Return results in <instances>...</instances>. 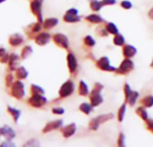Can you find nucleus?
<instances>
[{
  "mask_svg": "<svg viewBox=\"0 0 153 147\" xmlns=\"http://www.w3.org/2000/svg\"><path fill=\"white\" fill-rule=\"evenodd\" d=\"M10 94L12 97L17 99V100H22L24 98L26 92H25V85L22 82V80H16L13 83V84L10 87Z\"/></svg>",
  "mask_w": 153,
  "mask_h": 147,
  "instance_id": "obj_1",
  "label": "nucleus"
},
{
  "mask_svg": "<svg viewBox=\"0 0 153 147\" xmlns=\"http://www.w3.org/2000/svg\"><path fill=\"white\" fill-rule=\"evenodd\" d=\"M103 89V85L100 84V83H96L94 84V88L91 91V93H90V101H91V104L93 107H97L99 105H100L103 101V98L101 96V91Z\"/></svg>",
  "mask_w": 153,
  "mask_h": 147,
  "instance_id": "obj_2",
  "label": "nucleus"
},
{
  "mask_svg": "<svg viewBox=\"0 0 153 147\" xmlns=\"http://www.w3.org/2000/svg\"><path fill=\"white\" fill-rule=\"evenodd\" d=\"M27 102L30 107L39 109L48 103V99L44 96V94H31Z\"/></svg>",
  "mask_w": 153,
  "mask_h": 147,
  "instance_id": "obj_3",
  "label": "nucleus"
},
{
  "mask_svg": "<svg viewBox=\"0 0 153 147\" xmlns=\"http://www.w3.org/2000/svg\"><path fill=\"white\" fill-rule=\"evenodd\" d=\"M114 118V115L112 113H108V114H104V115H100L95 119H92L90 123H89V128L91 130H97L99 128V127L100 126V124L107 122L109 119H112Z\"/></svg>",
  "mask_w": 153,
  "mask_h": 147,
  "instance_id": "obj_4",
  "label": "nucleus"
},
{
  "mask_svg": "<svg viewBox=\"0 0 153 147\" xmlns=\"http://www.w3.org/2000/svg\"><path fill=\"white\" fill-rule=\"evenodd\" d=\"M74 88H75L74 83L72 80H67L62 84V86L59 89V92H58L59 97L60 98L69 97L74 92Z\"/></svg>",
  "mask_w": 153,
  "mask_h": 147,
  "instance_id": "obj_5",
  "label": "nucleus"
},
{
  "mask_svg": "<svg viewBox=\"0 0 153 147\" xmlns=\"http://www.w3.org/2000/svg\"><path fill=\"white\" fill-rule=\"evenodd\" d=\"M42 28H43V27H42V23L37 21L36 22H32V23L29 24V25L25 28L24 31H25L27 37H28L30 40H32V39L35 38V36H36L39 32L41 31V29H42Z\"/></svg>",
  "mask_w": 153,
  "mask_h": 147,
  "instance_id": "obj_6",
  "label": "nucleus"
},
{
  "mask_svg": "<svg viewBox=\"0 0 153 147\" xmlns=\"http://www.w3.org/2000/svg\"><path fill=\"white\" fill-rule=\"evenodd\" d=\"M30 11L31 13L37 17V21L39 22H43V13H42V3L36 1V0H31L30 4Z\"/></svg>",
  "mask_w": 153,
  "mask_h": 147,
  "instance_id": "obj_7",
  "label": "nucleus"
},
{
  "mask_svg": "<svg viewBox=\"0 0 153 147\" xmlns=\"http://www.w3.org/2000/svg\"><path fill=\"white\" fill-rule=\"evenodd\" d=\"M134 67V62L129 58V57H126L123 62L121 63V65L119 66V67L117 69H116V73L119 74V75H126L128 73H130Z\"/></svg>",
  "mask_w": 153,
  "mask_h": 147,
  "instance_id": "obj_8",
  "label": "nucleus"
},
{
  "mask_svg": "<svg viewBox=\"0 0 153 147\" xmlns=\"http://www.w3.org/2000/svg\"><path fill=\"white\" fill-rule=\"evenodd\" d=\"M52 39L56 46L65 49H67L69 48V40L66 35L63 33H56L53 35Z\"/></svg>",
  "mask_w": 153,
  "mask_h": 147,
  "instance_id": "obj_9",
  "label": "nucleus"
},
{
  "mask_svg": "<svg viewBox=\"0 0 153 147\" xmlns=\"http://www.w3.org/2000/svg\"><path fill=\"white\" fill-rule=\"evenodd\" d=\"M96 66L99 69L108 72H115L116 68L110 65V61L108 57H102L96 61Z\"/></svg>",
  "mask_w": 153,
  "mask_h": 147,
  "instance_id": "obj_10",
  "label": "nucleus"
},
{
  "mask_svg": "<svg viewBox=\"0 0 153 147\" xmlns=\"http://www.w3.org/2000/svg\"><path fill=\"white\" fill-rule=\"evenodd\" d=\"M63 19H64V21L65 22H71V23L80 22V20H81L80 16L78 15V10L75 9V8H70V9H68L65 12Z\"/></svg>",
  "mask_w": 153,
  "mask_h": 147,
  "instance_id": "obj_11",
  "label": "nucleus"
},
{
  "mask_svg": "<svg viewBox=\"0 0 153 147\" xmlns=\"http://www.w3.org/2000/svg\"><path fill=\"white\" fill-rule=\"evenodd\" d=\"M63 120L62 119H56V120H53V121H50V122H48L44 128L42 129V132L44 134L46 133H49L51 131H54V130H56V129H59L63 127Z\"/></svg>",
  "mask_w": 153,
  "mask_h": 147,
  "instance_id": "obj_12",
  "label": "nucleus"
},
{
  "mask_svg": "<svg viewBox=\"0 0 153 147\" xmlns=\"http://www.w3.org/2000/svg\"><path fill=\"white\" fill-rule=\"evenodd\" d=\"M34 40H35V43L37 45H39V46H45V45H47L50 41L51 35L48 32H45V31L42 32V31H40V32H39L35 36Z\"/></svg>",
  "mask_w": 153,
  "mask_h": 147,
  "instance_id": "obj_13",
  "label": "nucleus"
},
{
  "mask_svg": "<svg viewBox=\"0 0 153 147\" xmlns=\"http://www.w3.org/2000/svg\"><path fill=\"white\" fill-rule=\"evenodd\" d=\"M21 57L16 54V53H12L10 54V57H9V59H8V67H9V70L11 72H13L15 71V69L20 66V61H21Z\"/></svg>",
  "mask_w": 153,
  "mask_h": 147,
  "instance_id": "obj_14",
  "label": "nucleus"
},
{
  "mask_svg": "<svg viewBox=\"0 0 153 147\" xmlns=\"http://www.w3.org/2000/svg\"><path fill=\"white\" fill-rule=\"evenodd\" d=\"M24 42V37L21 33H13L9 36L8 38V43L12 47H19Z\"/></svg>",
  "mask_w": 153,
  "mask_h": 147,
  "instance_id": "obj_15",
  "label": "nucleus"
},
{
  "mask_svg": "<svg viewBox=\"0 0 153 147\" xmlns=\"http://www.w3.org/2000/svg\"><path fill=\"white\" fill-rule=\"evenodd\" d=\"M0 132H1V136L4 137V139L6 140H13L16 137L15 131L8 125H4L2 128H0Z\"/></svg>",
  "mask_w": 153,
  "mask_h": 147,
  "instance_id": "obj_16",
  "label": "nucleus"
},
{
  "mask_svg": "<svg viewBox=\"0 0 153 147\" xmlns=\"http://www.w3.org/2000/svg\"><path fill=\"white\" fill-rule=\"evenodd\" d=\"M66 59H67V66H68L69 72H70L71 74H74V73L76 71L77 66H78L77 59H76L75 56H74L72 52H69V53L67 54Z\"/></svg>",
  "mask_w": 153,
  "mask_h": 147,
  "instance_id": "obj_17",
  "label": "nucleus"
},
{
  "mask_svg": "<svg viewBox=\"0 0 153 147\" xmlns=\"http://www.w3.org/2000/svg\"><path fill=\"white\" fill-rule=\"evenodd\" d=\"M75 131H76V125L74 123H71V124H68L67 126H65V127L61 128L62 135L65 138H69L72 136H74Z\"/></svg>",
  "mask_w": 153,
  "mask_h": 147,
  "instance_id": "obj_18",
  "label": "nucleus"
},
{
  "mask_svg": "<svg viewBox=\"0 0 153 147\" xmlns=\"http://www.w3.org/2000/svg\"><path fill=\"white\" fill-rule=\"evenodd\" d=\"M14 74H15V77L19 80H24L28 77L29 75V72L27 71V69L22 66H19L15 71H14Z\"/></svg>",
  "mask_w": 153,
  "mask_h": 147,
  "instance_id": "obj_19",
  "label": "nucleus"
},
{
  "mask_svg": "<svg viewBox=\"0 0 153 147\" xmlns=\"http://www.w3.org/2000/svg\"><path fill=\"white\" fill-rule=\"evenodd\" d=\"M6 110H7L8 113L12 116L13 122L15 124H17L18 121H19V119H20L21 114H22L21 110H18V109H16V108H14V107H12V106H7V109Z\"/></svg>",
  "mask_w": 153,
  "mask_h": 147,
  "instance_id": "obj_20",
  "label": "nucleus"
},
{
  "mask_svg": "<svg viewBox=\"0 0 153 147\" xmlns=\"http://www.w3.org/2000/svg\"><path fill=\"white\" fill-rule=\"evenodd\" d=\"M136 52H137V49L134 46H132V45L127 44V45H124L123 46V54H124V56L126 57L131 58V57H133L136 54Z\"/></svg>",
  "mask_w": 153,
  "mask_h": 147,
  "instance_id": "obj_21",
  "label": "nucleus"
},
{
  "mask_svg": "<svg viewBox=\"0 0 153 147\" xmlns=\"http://www.w3.org/2000/svg\"><path fill=\"white\" fill-rule=\"evenodd\" d=\"M57 23H58V19L57 18L51 17V18H48L45 21H43L42 27L45 30H50V29L54 28L55 26H56Z\"/></svg>",
  "mask_w": 153,
  "mask_h": 147,
  "instance_id": "obj_22",
  "label": "nucleus"
},
{
  "mask_svg": "<svg viewBox=\"0 0 153 147\" xmlns=\"http://www.w3.org/2000/svg\"><path fill=\"white\" fill-rule=\"evenodd\" d=\"M32 53H33V48L30 45H26L22 48L20 57L22 60H24V59H27L29 57H30Z\"/></svg>",
  "mask_w": 153,
  "mask_h": 147,
  "instance_id": "obj_23",
  "label": "nucleus"
},
{
  "mask_svg": "<svg viewBox=\"0 0 153 147\" xmlns=\"http://www.w3.org/2000/svg\"><path fill=\"white\" fill-rule=\"evenodd\" d=\"M139 97V93L138 92H135V91H131L130 94L128 95V97L126 99V101L130 105V106H134L136 102V100L138 99Z\"/></svg>",
  "mask_w": 153,
  "mask_h": 147,
  "instance_id": "obj_24",
  "label": "nucleus"
},
{
  "mask_svg": "<svg viewBox=\"0 0 153 147\" xmlns=\"http://www.w3.org/2000/svg\"><path fill=\"white\" fill-rule=\"evenodd\" d=\"M85 19H86L88 22H91V23H100V22H104V19H103L100 15L96 14V13H94V14H90V15H88Z\"/></svg>",
  "mask_w": 153,
  "mask_h": 147,
  "instance_id": "obj_25",
  "label": "nucleus"
},
{
  "mask_svg": "<svg viewBox=\"0 0 153 147\" xmlns=\"http://www.w3.org/2000/svg\"><path fill=\"white\" fill-rule=\"evenodd\" d=\"M78 93H79V94L82 95V96H87V95L89 94L88 85L84 83V81H80V83H79Z\"/></svg>",
  "mask_w": 153,
  "mask_h": 147,
  "instance_id": "obj_26",
  "label": "nucleus"
},
{
  "mask_svg": "<svg viewBox=\"0 0 153 147\" xmlns=\"http://www.w3.org/2000/svg\"><path fill=\"white\" fill-rule=\"evenodd\" d=\"M142 105L145 108H151L153 106V96L152 95H148L143 98L140 101Z\"/></svg>",
  "mask_w": 153,
  "mask_h": 147,
  "instance_id": "obj_27",
  "label": "nucleus"
},
{
  "mask_svg": "<svg viewBox=\"0 0 153 147\" xmlns=\"http://www.w3.org/2000/svg\"><path fill=\"white\" fill-rule=\"evenodd\" d=\"M92 108H93V106H92L91 103L83 102V103H82V104L80 105L79 110H80L82 112H83L84 114L89 115V114L92 111Z\"/></svg>",
  "mask_w": 153,
  "mask_h": 147,
  "instance_id": "obj_28",
  "label": "nucleus"
},
{
  "mask_svg": "<svg viewBox=\"0 0 153 147\" xmlns=\"http://www.w3.org/2000/svg\"><path fill=\"white\" fill-rule=\"evenodd\" d=\"M30 93L31 94H44L45 95V90L40 87L38 84H32L30 85Z\"/></svg>",
  "mask_w": 153,
  "mask_h": 147,
  "instance_id": "obj_29",
  "label": "nucleus"
},
{
  "mask_svg": "<svg viewBox=\"0 0 153 147\" xmlns=\"http://www.w3.org/2000/svg\"><path fill=\"white\" fill-rule=\"evenodd\" d=\"M102 3L101 1H99V0H91V3H90V7L92 11H95V12H98L101 9L102 7Z\"/></svg>",
  "mask_w": 153,
  "mask_h": 147,
  "instance_id": "obj_30",
  "label": "nucleus"
},
{
  "mask_svg": "<svg viewBox=\"0 0 153 147\" xmlns=\"http://www.w3.org/2000/svg\"><path fill=\"white\" fill-rule=\"evenodd\" d=\"M136 114L140 117V118H142L143 120H147L148 119V113H147V110H146V109H145V107H139V108H137V110H136Z\"/></svg>",
  "mask_w": 153,
  "mask_h": 147,
  "instance_id": "obj_31",
  "label": "nucleus"
},
{
  "mask_svg": "<svg viewBox=\"0 0 153 147\" xmlns=\"http://www.w3.org/2000/svg\"><path fill=\"white\" fill-rule=\"evenodd\" d=\"M114 44L117 45V46H124L125 45V38L122 34H116L115 37H114Z\"/></svg>",
  "mask_w": 153,
  "mask_h": 147,
  "instance_id": "obj_32",
  "label": "nucleus"
},
{
  "mask_svg": "<svg viewBox=\"0 0 153 147\" xmlns=\"http://www.w3.org/2000/svg\"><path fill=\"white\" fill-rule=\"evenodd\" d=\"M106 28H107L108 33H110V34L116 35V34L118 33V28H117V27L116 26V24L113 23V22H108V23L107 24Z\"/></svg>",
  "mask_w": 153,
  "mask_h": 147,
  "instance_id": "obj_33",
  "label": "nucleus"
},
{
  "mask_svg": "<svg viewBox=\"0 0 153 147\" xmlns=\"http://www.w3.org/2000/svg\"><path fill=\"white\" fill-rule=\"evenodd\" d=\"M126 103L123 104L120 108H119V110H118V113H117V119L120 122H122L124 120V118H125V114H126Z\"/></svg>",
  "mask_w": 153,
  "mask_h": 147,
  "instance_id": "obj_34",
  "label": "nucleus"
},
{
  "mask_svg": "<svg viewBox=\"0 0 153 147\" xmlns=\"http://www.w3.org/2000/svg\"><path fill=\"white\" fill-rule=\"evenodd\" d=\"M83 43H84L86 46H88V47H93V46L96 44V41H95V40H94L91 36L88 35V36L84 37V39H83Z\"/></svg>",
  "mask_w": 153,
  "mask_h": 147,
  "instance_id": "obj_35",
  "label": "nucleus"
},
{
  "mask_svg": "<svg viewBox=\"0 0 153 147\" xmlns=\"http://www.w3.org/2000/svg\"><path fill=\"white\" fill-rule=\"evenodd\" d=\"M13 82H14V76H13V75L12 73H8L5 75V85H6V87L10 88Z\"/></svg>",
  "mask_w": 153,
  "mask_h": 147,
  "instance_id": "obj_36",
  "label": "nucleus"
},
{
  "mask_svg": "<svg viewBox=\"0 0 153 147\" xmlns=\"http://www.w3.org/2000/svg\"><path fill=\"white\" fill-rule=\"evenodd\" d=\"M96 32H97V34H98V35L102 36V37H106V36H108V31L107 28H106V27L104 28L102 25L99 26V27L96 29Z\"/></svg>",
  "mask_w": 153,
  "mask_h": 147,
  "instance_id": "obj_37",
  "label": "nucleus"
},
{
  "mask_svg": "<svg viewBox=\"0 0 153 147\" xmlns=\"http://www.w3.org/2000/svg\"><path fill=\"white\" fill-rule=\"evenodd\" d=\"M39 142L36 139V138H31V139H29L24 145L23 146H39Z\"/></svg>",
  "mask_w": 153,
  "mask_h": 147,
  "instance_id": "obj_38",
  "label": "nucleus"
},
{
  "mask_svg": "<svg viewBox=\"0 0 153 147\" xmlns=\"http://www.w3.org/2000/svg\"><path fill=\"white\" fill-rule=\"evenodd\" d=\"M52 113L55 115H63L65 113V110L61 107H56L52 109Z\"/></svg>",
  "mask_w": 153,
  "mask_h": 147,
  "instance_id": "obj_39",
  "label": "nucleus"
},
{
  "mask_svg": "<svg viewBox=\"0 0 153 147\" xmlns=\"http://www.w3.org/2000/svg\"><path fill=\"white\" fill-rule=\"evenodd\" d=\"M0 146L2 147H12V146H15V144L12 141V140H4L3 141L1 144H0Z\"/></svg>",
  "mask_w": 153,
  "mask_h": 147,
  "instance_id": "obj_40",
  "label": "nucleus"
},
{
  "mask_svg": "<svg viewBox=\"0 0 153 147\" xmlns=\"http://www.w3.org/2000/svg\"><path fill=\"white\" fill-rule=\"evenodd\" d=\"M125 135L123 133H120L119 135V137H118V140H117V145L119 146H126V142H125Z\"/></svg>",
  "mask_w": 153,
  "mask_h": 147,
  "instance_id": "obj_41",
  "label": "nucleus"
},
{
  "mask_svg": "<svg viewBox=\"0 0 153 147\" xmlns=\"http://www.w3.org/2000/svg\"><path fill=\"white\" fill-rule=\"evenodd\" d=\"M121 6L125 9H130L132 8L133 4L130 1H127V0H125V1H122L121 2Z\"/></svg>",
  "mask_w": 153,
  "mask_h": 147,
  "instance_id": "obj_42",
  "label": "nucleus"
},
{
  "mask_svg": "<svg viewBox=\"0 0 153 147\" xmlns=\"http://www.w3.org/2000/svg\"><path fill=\"white\" fill-rule=\"evenodd\" d=\"M9 57H10V54H9L8 52H7V53H5L2 57H0V62H1L2 64H6V63L8 62Z\"/></svg>",
  "mask_w": 153,
  "mask_h": 147,
  "instance_id": "obj_43",
  "label": "nucleus"
},
{
  "mask_svg": "<svg viewBox=\"0 0 153 147\" xmlns=\"http://www.w3.org/2000/svg\"><path fill=\"white\" fill-rule=\"evenodd\" d=\"M101 3L102 5H110V4H115L116 0H102Z\"/></svg>",
  "mask_w": 153,
  "mask_h": 147,
  "instance_id": "obj_44",
  "label": "nucleus"
},
{
  "mask_svg": "<svg viewBox=\"0 0 153 147\" xmlns=\"http://www.w3.org/2000/svg\"><path fill=\"white\" fill-rule=\"evenodd\" d=\"M146 121H147V122H146V127H147V129L152 131V128H153V119H148Z\"/></svg>",
  "mask_w": 153,
  "mask_h": 147,
  "instance_id": "obj_45",
  "label": "nucleus"
},
{
  "mask_svg": "<svg viewBox=\"0 0 153 147\" xmlns=\"http://www.w3.org/2000/svg\"><path fill=\"white\" fill-rule=\"evenodd\" d=\"M5 53H7V50L4 48H0V57H2Z\"/></svg>",
  "mask_w": 153,
  "mask_h": 147,
  "instance_id": "obj_46",
  "label": "nucleus"
},
{
  "mask_svg": "<svg viewBox=\"0 0 153 147\" xmlns=\"http://www.w3.org/2000/svg\"><path fill=\"white\" fill-rule=\"evenodd\" d=\"M149 17H150L152 20H153V7L150 10V12H149Z\"/></svg>",
  "mask_w": 153,
  "mask_h": 147,
  "instance_id": "obj_47",
  "label": "nucleus"
},
{
  "mask_svg": "<svg viewBox=\"0 0 153 147\" xmlns=\"http://www.w3.org/2000/svg\"><path fill=\"white\" fill-rule=\"evenodd\" d=\"M4 1H6V0H0V4H2V3H4Z\"/></svg>",
  "mask_w": 153,
  "mask_h": 147,
  "instance_id": "obj_48",
  "label": "nucleus"
},
{
  "mask_svg": "<svg viewBox=\"0 0 153 147\" xmlns=\"http://www.w3.org/2000/svg\"><path fill=\"white\" fill-rule=\"evenodd\" d=\"M36 1H39V2H41V3H43V1H44V0H36Z\"/></svg>",
  "mask_w": 153,
  "mask_h": 147,
  "instance_id": "obj_49",
  "label": "nucleus"
},
{
  "mask_svg": "<svg viewBox=\"0 0 153 147\" xmlns=\"http://www.w3.org/2000/svg\"><path fill=\"white\" fill-rule=\"evenodd\" d=\"M151 66L153 68V60H152V64H151Z\"/></svg>",
  "mask_w": 153,
  "mask_h": 147,
  "instance_id": "obj_50",
  "label": "nucleus"
},
{
  "mask_svg": "<svg viewBox=\"0 0 153 147\" xmlns=\"http://www.w3.org/2000/svg\"><path fill=\"white\" fill-rule=\"evenodd\" d=\"M2 137V136H1V132H0V137Z\"/></svg>",
  "mask_w": 153,
  "mask_h": 147,
  "instance_id": "obj_51",
  "label": "nucleus"
},
{
  "mask_svg": "<svg viewBox=\"0 0 153 147\" xmlns=\"http://www.w3.org/2000/svg\"><path fill=\"white\" fill-rule=\"evenodd\" d=\"M152 132H153V128H152Z\"/></svg>",
  "mask_w": 153,
  "mask_h": 147,
  "instance_id": "obj_52",
  "label": "nucleus"
}]
</instances>
